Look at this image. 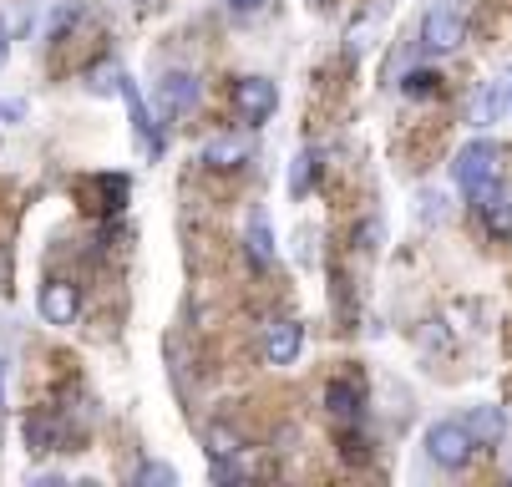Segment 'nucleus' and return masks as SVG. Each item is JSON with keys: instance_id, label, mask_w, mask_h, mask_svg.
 Here are the masks:
<instances>
[{"instance_id": "nucleus-1", "label": "nucleus", "mask_w": 512, "mask_h": 487, "mask_svg": "<svg viewBox=\"0 0 512 487\" xmlns=\"http://www.w3.org/2000/svg\"><path fill=\"white\" fill-rule=\"evenodd\" d=\"M452 178H457L462 193H477V188H487V183H502V153H497V143H487V137H472L467 148H457Z\"/></svg>"}, {"instance_id": "nucleus-2", "label": "nucleus", "mask_w": 512, "mask_h": 487, "mask_svg": "<svg viewBox=\"0 0 512 487\" xmlns=\"http://www.w3.org/2000/svg\"><path fill=\"white\" fill-rule=\"evenodd\" d=\"M426 457L447 472H462L472 457H477V437L467 432V422H436L426 432Z\"/></svg>"}, {"instance_id": "nucleus-3", "label": "nucleus", "mask_w": 512, "mask_h": 487, "mask_svg": "<svg viewBox=\"0 0 512 487\" xmlns=\"http://www.w3.org/2000/svg\"><path fill=\"white\" fill-rule=\"evenodd\" d=\"M234 112L244 117V122H269L274 112H279V92H274V82L269 77H239L234 82Z\"/></svg>"}, {"instance_id": "nucleus-4", "label": "nucleus", "mask_w": 512, "mask_h": 487, "mask_svg": "<svg viewBox=\"0 0 512 487\" xmlns=\"http://www.w3.org/2000/svg\"><path fill=\"white\" fill-rule=\"evenodd\" d=\"M36 310L46 325H77L82 315V290L71 285V280H46L41 295H36Z\"/></svg>"}, {"instance_id": "nucleus-5", "label": "nucleus", "mask_w": 512, "mask_h": 487, "mask_svg": "<svg viewBox=\"0 0 512 487\" xmlns=\"http://www.w3.org/2000/svg\"><path fill=\"white\" fill-rule=\"evenodd\" d=\"M462 36H467V26H462V16H457V11H447V6L426 11V21H421V46H426V51L447 56V51H457V46H462Z\"/></svg>"}, {"instance_id": "nucleus-6", "label": "nucleus", "mask_w": 512, "mask_h": 487, "mask_svg": "<svg viewBox=\"0 0 512 487\" xmlns=\"http://www.w3.org/2000/svg\"><path fill=\"white\" fill-rule=\"evenodd\" d=\"M472 198H477V208H482L487 234L512 239V193H502V183H487V188H477Z\"/></svg>"}, {"instance_id": "nucleus-7", "label": "nucleus", "mask_w": 512, "mask_h": 487, "mask_svg": "<svg viewBox=\"0 0 512 487\" xmlns=\"http://www.w3.org/2000/svg\"><path fill=\"white\" fill-rule=\"evenodd\" d=\"M203 168H244L249 163V137H239V132H213L208 143H203Z\"/></svg>"}, {"instance_id": "nucleus-8", "label": "nucleus", "mask_w": 512, "mask_h": 487, "mask_svg": "<svg viewBox=\"0 0 512 487\" xmlns=\"http://www.w3.org/2000/svg\"><path fill=\"white\" fill-rule=\"evenodd\" d=\"M193 102H198V77H193V72H168V77L158 82V107H163L168 117L188 112Z\"/></svg>"}, {"instance_id": "nucleus-9", "label": "nucleus", "mask_w": 512, "mask_h": 487, "mask_svg": "<svg viewBox=\"0 0 512 487\" xmlns=\"http://www.w3.org/2000/svg\"><path fill=\"white\" fill-rule=\"evenodd\" d=\"M300 345H305V325H300V320L269 325V361H274V366H295Z\"/></svg>"}, {"instance_id": "nucleus-10", "label": "nucleus", "mask_w": 512, "mask_h": 487, "mask_svg": "<svg viewBox=\"0 0 512 487\" xmlns=\"http://www.w3.org/2000/svg\"><path fill=\"white\" fill-rule=\"evenodd\" d=\"M467 432L477 437V447H497L502 442V432H507V416H502V406H472L467 416Z\"/></svg>"}, {"instance_id": "nucleus-11", "label": "nucleus", "mask_w": 512, "mask_h": 487, "mask_svg": "<svg viewBox=\"0 0 512 487\" xmlns=\"http://www.w3.org/2000/svg\"><path fill=\"white\" fill-rule=\"evenodd\" d=\"M122 102H127V112H132V127L142 132V148L148 153H163V137H158V122L148 117V102H142V92L122 77Z\"/></svg>"}, {"instance_id": "nucleus-12", "label": "nucleus", "mask_w": 512, "mask_h": 487, "mask_svg": "<svg viewBox=\"0 0 512 487\" xmlns=\"http://www.w3.org/2000/svg\"><path fill=\"white\" fill-rule=\"evenodd\" d=\"M244 254H249L254 269H269V264H274V239H269V214H264V208H254V219H249Z\"/></svg>"}, {"instance_id": "nucleus-13", "label": "nucleus", "mask_w": 512, "mask_h": 487, "mask_svg": "<svg viewBox=\"0 0 512 487\" xmlns=\"http://www.w3.org/2000/svg\"><path fill=\"white\" fill-rule=\"evenodd\" d=\"M325 411L335 416L340 427L360 422V391H355L350 381H330V386H325Z\"/></svg>"}, {"instance_id": "nucleus-14", "label": "nucleus", "mask_w": 512, "mask_h": 487, "mask_svg": "<svg viewBox=\"0 0 512 487\" xmlns=\"http://www.w3.org/2000/svg\"><path fill=\"white\" fill-rule=\"evenodd\" d=\"M239 452H244V442H239L234 427H224V422L208 427V462H234Z\"/></svg>"}, {"instance_id": "nucleus-15", "label": "nucleus", "mask_w": 512, "mask_h": 487, "mask_svg": "<svg viewBox=\"0 0 512 487\" xmlns=\"http://www.w3.org/2000/svg\"><path fill=\"white\" fill-rule=\"evenodd\" d=\"M502 107H507L502 87H497V82H487V87L477 92V102H472V122H477V127H492V122L502 117Z\"/></svg>"}, {"instance_id": "nucleus-16", "label": "nucleus", "mask_w": 512, "mask_h": 487, "mask_svg": "<svg viewBox=\"0 0 512 487\" xmlns=\"http://www.w3.org/2000/svg\"><path fill=\"white\" fill-rule=\"evenodd\" d=\"M87 87H92L97 97H112V92H122V66H117V61H102V66H92V72H87Z\"/></svg>"}, {"instance_id": "nucleus-17", "label": "nucleus", "mask_w": 512, "mask_h": 487, "mask_svg": "<svg viewBox=\"0 0 512 487\" xmlns=\"http://www.w3.org/2000/svg\"><path fill=\"white\" fill-rule=\"evenodd\" d=\"M310 183H315V153L305 148V153L295 158V168H289V198H305Z\"/></svg>"}, {"instance_id": "nucleus-18", "label": "nucleus", "mask_w": 512, "mask_h": 487, "mask_svg": "<svg viewBox=\"0 0 512 487\" xmlns=\"http://www.w3.org/2000/svg\"><path fill=\"white\" fill-rule=\"evenodd\" d=\"M137 482H142V487H178V472H173L168 462H142V467H137Z\"/></svg>"}, {"instance_id": "nucleus-19", "label": "nucleus", "mask_w": 512, "mask_h": 487, "mask_svg": "<svg viewBox=\"0 0 512 487\" xmlns=\"http://www.w3.org/2000/svg\"><path fill=\"white\" fill-rule=\"evenodd\" d=\"M436 82H442L436 72H406L401 92H406V97H431V92H436Z\"/></svg>"}, {"instance_id": "nucleus-20", "label": "nucleus", "mask_w": 512, "mask_h": 487, "mask_svg": "<svg viewBox=\"0 0 512 487\" xmlns=\"http://www.w3.org/2000/svg\"><path fill=\"white\" fill-rule=\"evenodd\" d=\"M224 6H229V11L239 16V21H249V16H259V11L269 6V0H224Z\"/></svg>"}, {"instance_id": "nucleus-21", "label": "nucleus", "mask_w": 512, "mask_h": 487, "mask_svg": "<svg viewBox=\"0 0 512 487\" xmlns=\"http://www.w3.org/2000/svg\"><path fill=\"white\" fill-rule=\"evenodd\" d=\"M26 117V102H0V122H21Z\"/></svg>"}, {"instance_id": "nucleus-22", "label": "nucleus", "mask_w": 512, "mask_h": 487, "mask_svg": "<svg viewBox=\"0 0 512 487\" xmlns=\"http://www.w3.org/2000/svg\"><path fill=\"white\" fill-rule=\"evenodd\" d=\"M0 442H6V366H0Z\"/></svg>"}, {"instance_id": "nucleus-23", "label": "nucleus", "mask_w": 512, "mask_h": 487, "mask_svg": "<svg viewBox=\"0 0 512 487\" xmlns=\"http://www.w3.org/2000/svg\"><path fill=\"white\" fill-rule=\"evenodd\" d=\"M6 51H11V36H6V21H0V61H6Z\"/></svg>"}]
</instances>
